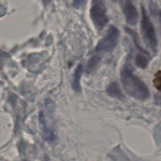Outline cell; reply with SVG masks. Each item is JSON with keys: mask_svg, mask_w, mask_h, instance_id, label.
<instances>
[{"mask_svg": "<svg viewBox=\"0 0 161 161\" xmlns=\"http://www.w3.org/2000/svg\"><path fill=\"white\" fill-rule=\"evenodd\" d=\"M120 81L124 91L130 97L138 101H146L150 96L146 83L134 74L133 66L127 62L120 72Z\"/></svg>", "mask_w": 161, "mask_h": 161, "instance_id": "6da1fadb", "label": "cell"}, {"mask_svg": "<svg viewBox=\"0 0 161 161\" xmlns=\"http://www.w3.org/2000/svg\"><path fill=\"white\" fill-rule=\"evenodd\" d=\"M141 33L146 46L153 52L157 51L158 42H157L155 28L148 15L147 11L143 6H142Z\"/></svg>", "mask_w": 161, "mask_h": 161, "instance_id": "7a4b0ae2", "label": "cell"}, {"mask_svg": "<svg viewBox=\"0 0 161 161\" xmlns=\"http://www.w3.org/2000/svg\"><path fill=\"white\" fill-rule=\"evenodd\" d=\"M90 17L95 28L102 30L108 23V9L104 0H92Z\"/></svg>", "mask_w": 161, "mask_h": 161, "instance_id": "3957f363", "label": "cell"}, {"mask_svg": "<svg viewBox=\"0 0 161 161\" xmlns=\"http://www.w3.org/2000/svg\"><path fill=\"white\" fill-rule=\"evenodd\" d=\"M119 29L114 25L108 27L105 36L98 41L95 50L97 53H110L113 51L119 43Z\"/></svg>", "mask_w": 161, "mask_h": 161, "instance_id": "277c9868", "label": "cell"}, {"mask_svg": "<svg viewBox=\"0 0 161 161\" xmlns=\"http://www.w3.org/2000/svg\"><path fill=\"white\" fill-rule=\"evenodd\" d=\"M122 9L127 23L130 26H135L138 20V12L131 1L124 0Z\"/></svg>", "mask_w": 161, "mask_h": 161, "instance_id": "5b68a950", "label": "cell"}, {"mask_svg": "<svg viewBox=\"0 0 161 161\" xmlns=\"http://www.w3.org/2000/svg\"><path fill=\"white\" fill-rule=\"evenodd\" d=\"M39 120L41 126V128H42V135H43V138L45 139V141L48 142H52L54 141L56 137H55L53 130L50 129L48 127V125H47L45 116H44V113L42 112L39 113Z\"/></svg>", "mask_w": 161, "mask_h": 161, "instance_id": "8992f818", "label": "cell"}, {"mask_svg": "<svg viewBox=\"0 0 161 161\" xmlns=\"http://www.w3.org/2000/svg\"><path fill=\"white\" fill-rule=\"evenodd\" d=\"M83 66L82 64H80L77 65L76 69H75V72H74L73 78H72V89L75 92L80 93L82 91L81 88V83H80V80H81L82 74H83Z\"/></svg>", "mask_w": 161, "mask_h": 161, "instance_id": "52a82bcc", "label": "cell"}, {"mask_svg": "<svg viewBox=\"0 0 161 161\" xmlns=\"http://www.w3.org/2000/svg\"><path fill=\"white\" fill-rule=\"evenodd\" d=\"M106 93L112 97L117 99H123L124 98V94L122 92L121 89L119 88V86L117 83L113 82L111 83L108 86L106 89Z\"/></svg>", "mask_w": 161, "mask_h": 161, "instance_id": "ba28073f", "label": "cell"}, {"mask_svg": "<svg viewBox=\"0 0 161 161\" xmlns=\"http://www.w3.org/2000/svg\"><path fill=\"white\" fill-rule=\"evenodd\" d=\"M149 53H138L135 57V64L140 69H146L149 63Z\"/></svg>", "mask_w": 161, "mask_h": 161, "instance_id": "9c48e42d", "label": "cell"}, {"mask_svg": "<svg viewBox=\"0 0 161 161\" xmlns=\"http://www.w3.org/2000/svg\"><path fill=\"white\" fill-rule=\"evenodd\" d=\"M101 61V57L98 55H94V56L91 57L88 61L87 64H86V74H91V72H94L96 68L97 67L98 64Z\"/></svg>", "mask_w": 161, "mask_h": 161, "instance_id": "30bf717a", "label": "cell"}, {"mask_svg": "<svg viewBox=\"0 0 161 161\" xmlns=\"http://www.w3.org/2000/svg\"><path fill=\"white\" fill-rule=\"evenodd\" d=\"M153 83L154 87H155L157 91L161 92V71L160 70L157 71V72L155 73V75H154L153 76Z\"/></svg>", "mask_w": 161, "mask_h": 161, "instance_id": "8fae6325", "label": "cell"}, {"mask_svg": "<svg viewBox=\"0 0 161 161\" xmlns=\"http://www.w3.org/2000/svg\"><path fill=\"white\" fill-rule=\"evenodd\" d=\"M149 7H150L151 14H152L153 15H159V13H160V10H159L158 6H157L155 3H153V2H150Z\"/></svg>", "mask_w": 161, "mask_h": 161, "instance_id": "7c38bea8", "label": "cell"}, {"mask_svg": "<svg viewBox=\"0 0 161 161\" xmlns=\"http://www.w3.org/2000/svg\"><path fill=\"white\" fill-rule=\"evenodd\" d=\"M86 3V0H73V6L76 9H79Z\"/></svg>", "mask_w": 161, "mask_h": 161, "instance_id": "4fadbf2b", "label": "cell"}, {"mask_svg": "<svg viewBox=\"0 0 161 161\" xmlns=\"http://www.w3.org/2000/svg\"><path fill=\"white\" fill-rule=\"evenodd\" d=\"M159 18H160V23H161V10L160 11V13H159Z\"/></svg>", "mask_w": 161, "mask_h": 161, "instance_id": "5bb4252c", "label": "cell"}, {"mask_svg": "<svg viewBox=\"0 0 161 161\" xmlns=\"http://www.w3.org/2000/svg\"><path fill=\"white\" fill-rule=\"evenodd\" d=\"M115 1H116V0H115Z\"/></svg>", "mask_w": 161, "mask_h": 161, "instance_id": "9a60e30c", "label": "cell"}]
</instances>
